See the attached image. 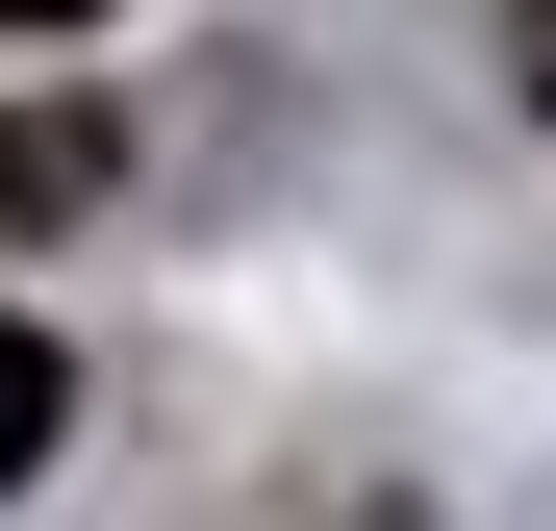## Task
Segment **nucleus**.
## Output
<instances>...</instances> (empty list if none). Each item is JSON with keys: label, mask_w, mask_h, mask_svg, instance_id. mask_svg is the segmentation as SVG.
<instances>
[{"label": "nucleus", "mask_w": 556, "mask_h": 531, "mask_svg": "<svg viewBox=\"0 0 556 531\" xmlns=\"http://www.w3.org/2000/svg\"><path fill=\"white\" fill-rule=\"evenodd\" d=\"M76 203H102V127L76 102H0V228H76Z\"/></svg>", "instance_id": "1"}, {"label": "nucleus", "mask_w": 556, "mask_h": 531, "mask_svg": "<svg viewBox=\"0 0 556 531\" xmlns=\"http://www.w3.org/2000/svg\"><path fill=\"white\" fill-rule=\"evenodd\" d=\"M506 51H531V127H556V0H531V26H506Z\"/></svg>", "instance_id": "3"}, {"label": "nucleus", "mask_w": 556, "mask_h": 531, "mask_svg": "<svg viewBox=\"0 0 556 531\" xmlns=\"http://www.w3.org/2000/svg\"><path fill=\"white\" fill-rule=\"evenodd\" d=\"M0 26H102V0H0Z\"/></svg>", "instance_id": "4"}, {"label": "nucleus", "mask_w": 556, "mask_h": 531, "mask_svg": "<svg viewBox=\"0 0 556 531\" xmlns=\"http://www.w3.org/2000/svg\"><path fill=\"white\" fill-rule=\"evenodd\" d=\"M51 405H76V380H51V329H26V304H0V481H26V456H51Z\"/></svg>", "instance_id": "2"}]
</instances>
